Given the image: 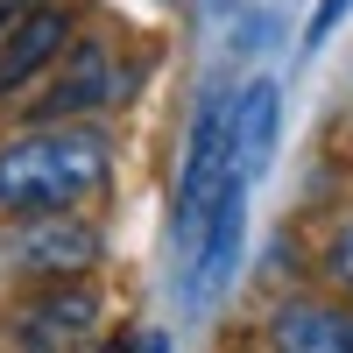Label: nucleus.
<instances>
[{"label": "nucleus", "instance_id": "3", "mask_svg": "<svg viewBox=\"0 0 353 353\" xmlns=\"http://www.w3.org/2000/svg\"><path fill=\"white\" fill-rule=\"evenodd\" d=\"M0 254H8L14 269H36V276H78V269H92L99 233L85 219H64V212H28L8 241H0Z\"/></svg>", "mask_w": 353, "mask_h": 353}, {"label": "nucleus", "instance_id": "2", "mask_svg": "<svg viewBox=\"0 0 353 353\" xmlns=\"http://www.w3.org/2000/svg\"><path fill=\"white\" fill-rule=\"evenodd\" d=\"M233 99L212 92L191 121V149H184V176H176V254L198 261L205 248V226H212V205L233 184Z\"/></svg>", "mask_w": 353, "mask_h": 353}, {"label": "nucleus", "instance_id": "13", "mask_svg": "<svg viewBox=\"0 0 353 353\" xmlns=\"http://www.w3.org/2000/svg\"><path fill=\"white\" fill-rule=\"evenodd\" d=\"M141 353H163V339H156V332H149V339H141Z\"/></svg>", "mask_w": 353, "mask_h": 353}, {"label": "nucleus", "instance_id": "12", "mask_svg": "<svg viewBox=\"0 0 353 353\" xmlns=\"http://www.w3.org/2000/svg\"><path fill=\"white\" fill-rule=\"evenodd\" d=\"M28 14V0H0V43H8V28Z\"/></svg>", "mask_w": 353, "mask_h": 353}, {"label": "nucleus", "instance_id": "1", "mask_svg": "<svg viewBox=\"0 0 353 353\" xmlns=\"http://www.w3.org/2000/svg\"><path fill=\"white\" fill-rule=\"evenodd\" d=\"M113 176V141L99 128L50 121L0 149V212H71Z\"/></svg>", "mask_w": 353, "mask_h": 353}, {"label": "nucleus", "instance_id": "7", "mask_svg": "<svg viewBox=\"0 0 353 353\" xmlns=\"http://www.w3.org/2000/svg\"><path fill=\"white\" fill-rule=\"evenodd\" d=\"M241 219H248V176H233L212 205V226H205V248L191 261V297H212L233 276V254H241Z\"/></svg>", "mask_w": 353, "mask_h": 353}, {"label": "nucleus", "instance_id": "5", "mask_svg": "<svg viewBox=\"0 0 353 353\" xmlns=\"http://www.w3.org/2000/svg\"><path fill=\"white\" fill-rule=\"evenodd\" d=\"M64 43H71V14L64 8H28L8 28V43H0V92H21L50 57H64Z\"/></svg>", "mask_w": 353, "mask_h": 353}, {"label": "nucleus", "instance_id": "9", "mask_svg": "<svg viewBox=\"0 0 353 353\" xmlns=\"http://www.w3.org/2000/svg\"><path fill=\"white\" fill-rule=\"evenodd\" d=\"M276 353H353V311L332 304H283L269 325Z\"/></svg>", "mask_w": 353, "mask_h": 353}, {"label": "nucleus", "instance_id": "4", "mask_svg": "<svg viewBox=\"0 0 353 353\" xmlns=\"http://www.w3.org/2000/svg\"><path fill=\"white\" fill-rule=\"evenodd\" d=\"M92 318H99V297H92L85 283H64V276H57L50 297H36V304L21 311V346H28V353H78L85 332H92Z\"/></svg>", "mask_w": 353, "mask_h": 353}, {"label": "nucleus", "instance_id": "11", "mask_svg": "<svg viewBox=\"0 0 353 353\" xmlns=\"http://www.w3.org/2000/svg\"><path fill=\"white\" fill-rule=\"evenodd\" d=\"M332 276H339V283L353 290V226H346L339 241H332Z\"/></svg>", "mask_w": 353, "mask_h": 353}, {"label": "nucleus", "instance_id": "6", "mask_svg": "<svg viewBox=\"0 0 353 353\" xmlns=\"http://www.w3.org/2000/svg\"><path fill=\"white\" fill-rule=\"evenodd\" d=\"M113 92H121V71H113V57L99 50V43H78L71 57H64V71H57V85L43 92V121H71V113H92V106H106Z\"/></svg>", "mask_w": 353, "mask_h": 353}, {"label": "nucleus", "instance_id": "8", "mask_svg": "<svg viewBox=\"0 0 353 353\" xmlns=\"http://www.w3.org/2000/svg\"><path fill=\"white\" fill-rule=\"evenodd\" d=\"M276 121H283V92H276L269 78H254L248 92L233 99V170H241L248 184H254V176L269 170V156H276Z\"/></svg>", "mask_w": 353, "mask_h": 353}, {"label": "nucleus", "instance_id": "10", "mask_svg": "<svg viewBox=\"0 0 353 353\" xmlns=\"http://www.w3.org/2000/svg\"><path fill=\"white\" fill-rule=\"evenodd\" d=\"M346 8H353V0H318V14H311V28H304V43L318 50V43H325L332 28H339V14H346Z\"/></svg>", "mask_w": 353, "mask_h": 353}]
</instances>
